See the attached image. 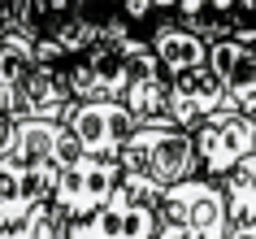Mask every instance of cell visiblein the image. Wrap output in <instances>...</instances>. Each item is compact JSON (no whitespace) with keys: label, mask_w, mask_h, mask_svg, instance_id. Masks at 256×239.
I'll use <instances>...</instances> for the list:
<instances>
[{"label":"cell","mask_w":256,"mask_h":239,"mask_svg":"<svg viewBox=\"0 0 256 239\" xmlns=\"http://www.w3.org/2000/svg\"><path fill=\"white\" fill-rule=\"evenodd\" d=\"M135 79H130V87H126V105H130V113H135L139 122H161L170 118V87H174V74L161 66V57L148 48H139L135 57Z\"/></svg>","instance_id":"30bf717a"},{"label":"cell","mask_w":256,"mask_h":239,"mask_svg":"<svg viewBox=\"0 0 256 239\" xmlns=\"http://www.w3.org/2000/svg\"><path fill=\"white\" fill-rule=\"evenodd\" d=\"M35 61H40V53H35V40H30L26 31L0 35V113H14L18 83L30 74Z\"/></svg>","instance_id":"5bb4252c"},{"label":"cell","mask_w":256,"mask_h":239,"mask_svg":"<svg viewBox=\"0 0 256 239\" xmlns=\"http://www.w3.org/2000/svg\"><path fill=\"white\" fill-rule=\"evenodd\" d=\"M196 135V152H200V170L222 178L226 170H234L243 157L256 152V118L243 113V109H213L208 118H200L191 126Z\"/></svg>","instance_id":"277c9868"},{"label":"cell","mask_w":256,"mask_h":239,"mask_svg":"<svg viewBox=\"0 0 256 239\" xmlns=\"http://www.w3.org/2000/svg\"><path fill=\"white\" fill-rule=\"evenodd\" d=\"M0 235H4V226H0Z\"/></svg>","instance_id":"cb8c5ba5"},{"label":"cell","mask_w":256,"mask_h":239,"mask_svg":"<svg viewBox=\"0 0 256 239\" xmlns=\"http://www.w3.org/2000/svg\"><path fill=\"white\" fill-rule=\"evenodd\" d=\"M70 217L56 200H48V204H40V209L30 213L26 222H18V226H4V235L0 239H74L70 235Z\"/></svg>","instance_id":"e0dca14e"},{"label":"cell","mask_w":256,"mask_h":239,"mask_svg":"<svg viewBox=\"0 0 256 239\" xmlns=\"http://www.w3.org/2000/svg\"><path fill=\"white\" fill-rule=\"evenodd\" d=\"M122 183V165L118 157H87L74 161V165H66L61 170V178H56V204L78 222V217H92L96 209H104L108 196L118 191Z\"/></svg>","instance_id":"8992f818"},{"label":"cell","mask_w":256,"mask_h":239,"mask_svg":"<svg viewBox=\"0 0 256 239\" xmlns=\"http://www.w3.org/2000/svg\"><path fill=\"white\" fill-rule=\"evenodd\" d=\"M156 239H191V235H187V230H178V226H170V222H165V226H161V235H156Z\"/></svg>","instance_id":"603a6c76"},{"label":"cell","mask_w":256,"mask_h":239,"mask_svg":"<svg viewBox=\"0 0 256 239\" xmlns=\"http://www.w3.org/2000/svg\"><path fill=\"white\" fill-rule=\"evenodd\" d=\"M148 48V35H130L126 44H92L66 61V83L74 100H122L130 79H135V61L130 57Z\"/></svg>","instance_id":"3957f363"},{"label":"cell","mask_w":256,"mask_h":239,"mask_svg":"<svg viewBox=\"0 0 256 239\" xmlns=\"http://www.w3.org/2000/svg\"><path fill=\"white\" fill-rule=\"evenodd\" d=\"M87 14V0H30L26 35L30 40H56L70 22H78Z\"/></svg>","instance_id":"9a60e30c"},{"label":"cell","mask_w":256,"mask_h":239,"mask_svg":"<svg viewBox=\"0 0 256 239\" xmlns=\"http://www.w3.org/2000/svg\"><path fill=\"white\" fill-rule=\"evenodd\" d=\"M56 165H35V161L4 157L0 165V226H18L30 213L56 196Z\"/></svg>","instance_id":"ba28073f"},{"label":"cell","mask_w":256,"mask_h":239,"mask_svg":"<svg viewBox=\"0 0 256 239\" xmlns=\"http://www.w3.org/2000/svg\"><path fill=\"white\" fill-rule=\"evenodd\" d=\"M161 226H165V217H161L156 200H144L118 183V191L108 196L104 209L70 222V235L74 239H156Z\"/></svg>","instance_id":"5b68a950"},{"label":"cell","mask_w":256,"mask_h":239,"mask_svg":"<svg viewBox=\"0 0 256 239\" xmlns=\"http://www.w3.org/2000/svg\"><path fill=\"white\" fill-rule=\"evenodd\" d=\"M234 40L256 44V0H239V27H234Z\"/></svg>","instance_id":"ffe728a7"},{"label":"cell","mask_w":256,"mask_h":239,"mask_svg":"<svg viewBox=\"0 0 256 239\" xmlns=\"http://www.w3.org/2000/svg\"><path fill=\"white\" fill-rule=\"evenodd\" d=\"M14 144H18V118L14 113H0V165L14 152Z\"/></svg>","instance_id":"44dd1931"},{"label":"cell","mask_w":256,"mask_h":239,"mask_svg":"<svg viewBox=\"0 0 256 239\" xmlns=\"http://www.w3.org/2000/svg\"><path fill=\"white\" fill-rule=\"evenodd\" d=\"M222 187H226V200H230V217H234V226L252 222V217H256V152H252V157H243L234 170L222 174Z\"/></svg>","instance_id":"2e32d148"},{"label":"cell","mask_w":256,"mask_h":239,"mask_svg":"<svg viewBox=\"0 0 256 239\" xmlns=\"http://www.w3.org/2000/svg\"><path fill=\"white\" fill-rule=\"evenodd\" d=\"M118 165H122V187L144 200H156V204L174 183L204 174L191 126H182L174 118L139 122L135 135L126 139V148L118 152Z\"/></svg>","instance_id":"6da1fadb"},{"label":"cell","mask_w":256,"mask_h":239,"mask_svg":"<svg viewBox=\"0 0 256 239\" xmlns=\"http://www.w3.org/2000/svg\"><path fill=\"white\" fill-rule=\"evenodd\" d=\"M174 18L196 35H204L208 44H217V40H230L239 27V0H178Z\"/></svg>","instance_id":"4fadbf2b"},{"label":"cell","mask_w":256,"mask_h":239,"mask_svg":"<svg viewBox=\"0 0 256 239\" xmlns=\"http://www.w3.org/2000/svg\"><path fill=\"white\" fill-rule=\"evenodd\" d=\"M226 105V83L217 79V70L204 61L196 70H182L174 74V87H170V118L182 122V126H196L200 118H208L213 109Z\"/></svg>","instance_id":"8fae6325"},{"label":"cell","mask_w":256,"mask_h":239,"mask_svg":"<svg viewBox=\"0 0 256 239\" xmlns=\"http://www.w3.org/2000/svg\"><path fill=\"white\" fill-rule=\"evenodd\" d=\"M152 53L161 57V66L170 70V74H182V70H196L208 61V40L204 35H196L191 27H182L178 18H170V22H161V27L148 35Z\"/></svg>","instance_id":"7c38bea8"},{"label":"cell","mask_w":256,"mask_h":239,"mask_svg":"<svg viewBox=\"0 0 256 239\" xmlns=\"http://www.w3.org/2000/svg\"><path fill=\"white\" fill-rule=\"evenodd\" d=\"M26 18H30V0H0V35L26 31Z\"/></svg>","instance_id":"d6986e66"},{"label":"cell","mask_w":256,"mask_h":239,"mask_svg":"<svg viewBox=\"0 0 256 239\" xmlns=\"http://www.w3.org/2000/svg\"><path fill=\"white\" fill-rule=\"evenodd\" d=\"M230 239H256V217L252 222H243V226H234V235Z\"/></svg>","instance_id":"7402d4cb"},{"label":"cell","mask_w":256,"mask_h":239,"mask_svg":"<svg viewBox=\"0 0 256 239\" xmlns=\"http://www.w3.org/2000/svg\"><path fill=\"white\" fill-rule=\"evenodd\" d=\"M66 122L74 126V135L82 139V148L92 157H118L139 126L126 100H74Z\"/></svg>","instance_id":"52a82bcc"},{"label":"cell","mask_w":256,"mask_h":239,"mask_svg":"<svg viewBox=\"0 0 256 239\" xmlns=\"http://www.w3.org/2000/svg\"><path fill=\"white\" fill-rule=\"evenodd\" d=\"M74 109V92L66 83V66L56 61H35L30 74L18 83L14 118H66Z\"/></svg>","instance_id":"9c48e42d"},{"label":"cell","mask_w":256,"mask_h":239,"mask_svg":"<svg viewBox=\"0 0 256 239\" xmlns=\"http://www.w3.org/2000/svg\"><path fill=\"white\" fill-rule=\"evenodd\" d=\"M161 217L191 239H230L234 235V217H230V200L222 178L213 174H196L182 178L161 196Z\"/></svg>","instance_id":"7a4b0ae2"},{"label":"cell","mask_w":256,"mask_h":239,"mask_svg":"<svg viewBox=\"0 0 256 239\" xmlns=\"http://www.w3.org/2000/svg\"><path fill=\"white\" fill-rule=\"evenodd\" d=\"M122 14H126V22H130L139 35H152L161 22H170V18L156 9V0H122Z\"/></svg>","instance_id":"ac0fdd59"}]
</instances>
